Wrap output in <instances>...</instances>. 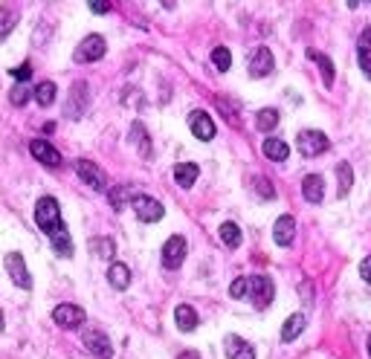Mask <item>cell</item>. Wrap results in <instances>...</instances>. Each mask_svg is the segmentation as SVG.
Wrapping results in <instances>:
<instances>
[{
    "label": "cell",
    "instance_id": "obj_1",
    "mask_svg": "<svg viewBox=\"0 0 371 359\" xmlns=\"http://www.w3.org/2000/svg\"><path fill=\"white\" fill-rule=\"evenodd\" d=\"M35 223L38 229H44L46 235H53L55 229H61V209H58V200L55 198H41L35 203Z\"/></svg>",
    "mask_w": 371,
    "mask_h": 359
},
{
    "label": "cell",
    "instance_id": "obj_2",
    "mask_svg": "<svg viewBox=\"0 0 371 359\" xmlns=\"http://www.w3.org/2000/svg\"><path fill=\"white\" fill-rule=\"evenodd\" d=\"M273 292H276V287H273L267 275H252V279H247V296L258 310H264L273 301Z\"/></svg>",
    "mask_w": 371,
    "mask_h": 359
},
{
    "label": "cell",
    "instance_id": "obj_3",
    "mask_svg": "<svg viewBox=\"0 0 371 359\" xmlns=\"http://www.w3.org/2000/svg\"><path fill=\"white\" fill-rule=\"evenodd\" d=\"M296 145H299V154L302 157H319V154L328 151L331 142H328V137L322 134V130H302Z\"/></svg>",
    "mask_w": 371,
    "mask_h": 359
},
{
    "label": "cell",
    "instance_id": "obj_4",
    "mask_svg": "<svg viewBox=\"0 0 371 359\" xmlns=\"http://www.w3.org/2000/svg\"><path fill=\"white\" fill-rule=\"evenodd\" d=\"M76 174L82 177L90 189H96V191H110L107 177H105V171H102L99 166H96V162H90V159H78V162H76Z\"/></svg>",
    "mask_w": 371,
    "mask_h": 359
},
{
    "label": "cell",
    "instance_id": "obj_5",
    "mask_svg": "<svg viewBox=\"0 0 371 359\" xmlns=\"http://www.w3.org/2000/svg\"><path fill=\"white\" fill-rule=\"evenodd\" d=\"M105 53H107L105 38H102V35H87L82 44H78L76 61H78V64H90V61H99Z\"/></svg>",
    "mask_w": 371,
    "mask_h": 359
},
{
    "label": "cell",
    "instance_id": "obj_6",
    "mask_svg": "<svg viewBox=\"0 0 371 359\" xmlns=\"http://www.w3.org/2000/svg\"><path fill=\"white\" fill-rule=\"evenodd\" d=\"M53 322L64 331H73L78 324H85V310L76 307V304H58L53 310Z\"/></svg>",
    "mask_w": 371,
    "mask_h": 359
},
{
    "label": "cell",
    "instance_id": "obj_7",
    "mask_svg": "<svg viewBox=\"0 0 371 359\" xmlns=\"http://www.w3.org/2000/svg\"><path fill=\"white\" fill-rule=\"evenodd\" d=\"M134 211H137V218H139L142 223H157L159 218L166 215L163 203H159V200H154V198H145V194H139V198H134Z\"/></svg>",
    "mask_w": 371,
    "mask_h": 359
},
{
    "label": "cell",
    "instance_id": "obj_8",
    "mask_svg": "<svg viewBox=\"0 0 371 359\" xmlns=\"http://www.w3.org/2000/svg\"><path fill=\"white\" fill-rule=\"evenodd\" d=\"M186 261V238L171 235L163 247V267L166 270H177Z\"/></svg>",
    "mask_w": 371,
    "mask_h": 359
},
{
    "label": "cell",
    "instance_id": "obj_9",
    "mask_svg": "<svg viewBox=\"0 0 371 359\" xmlns=\"http://www.w3.org/2000/svg\"><path fill=\"white\" fill-rule=\"evenodd\" d=\"M6 272H9V279L18 284L21 290H29L32 287V279H29V270H26V264H24V255L21 252H9L6 255Z\"/></svg>",
    "mask_w": 371,
    "mask_h": 359
},
{
    "label": "cell",
    "instance_id": "obj_10",
    "mask_svg": "<svg viewBox=\"0 0 371 359\" xmlns=\"http://www.w3.org/2000/svg\"><path fill=\"white\" fill-rule=\"evenodd\" d=\"M85 348L93 356H99V359H110V356H114V345H110V339L102 331H96V328H87L85 331Z\"/></svg>",
    "mask_w": 371,
    "mask_h": 359
},
{
    "label": "cell",
    "instance_id": "obj_11",
    "mask_svg": "<svg viewBox=\"0 0 371 359\" xmlns=\"http://www.w3.org/2000/svg\"><path fill=\"white\" fill-rule=\"evenodd\" d=\"M85 107H87V85H85V81H76L73 90H70V102H67V107H64V113H67L70 119H82L85 116Z\"/></svg>",
    "mask_w": 371,
    "mask_h": 359
},
{
    "label": "cell",
    "instance_id": "obj_12",
    "mask_svg": "<svg viewBox=\"0 0 371 359\" xmlns=\"http://www.w3.org/2000/svg\"><path fill=\"white\" fill-rule=\"evenodd\" d=\"M273 67H276L273 53L267 50V46H258V50L252 53V58H250V76L252 78H264V76L273 73Z\"/></svg>",
    "mask_w": 371,
    "mask_h": 359
},
{
    "label": "cell",
    "instance_id": "obj_13",
    "mask_svg": "<svg viewBox=\"0 0 371 359\" xmlns=\"http://www.w3.org/2000/svg\"><path fill=\"white\" fill-rule=\"evenodd\" d=\"M29 151H32V157H35L38 162H44V166H50V168H58L61 166V154L46 139H32L29 142Z\"/></svg>",
    "mask_w": 371,
    "mask_h": 359
},
{
    "label": "cell",
    "instance_id": "obj_14",
    "mask_svg": "<svg viewBox=\"0 0 371 359\" xmlns=\"http://www.w3.org/2000/svg\"><path fill=\"white\" fill-rule=\"evenodd\" d=\"M189 128H191V134H195L198 139H203V142H209L215 137V122L209 119V113H203V110L189 113Z\"/></svg>",
    "mask_w": 371,
    "mask_h": 359
},
{
    "label": "cell",
    "instance_id": "obj_15",
    "mask_svg": "<svg viewBox=\"0 0 371 359\" xmlns=\"http://www.w3.org/2000/svg\"><path fill=\"white\" fill-rule=\"evenodd\" d=\"M223 348H227L230 359H255V348L250 345L247 339H241L235 333H230L227 339H223Z\"/></svg>",
    "mask_w": 371,
    "mask_h": 359
},
{
    "label": "cell",
    "instance_id": "obj_16",
    "mask_svg": "<svg viewBox=\"0 0 371 359\" xmlns=\"http://www.w3.org/2000/svg\"><path fill=\"white\" fill-rule=\"evenodd\" d=\"M293 235H296V220L290 215H282L276 220V226H273V238H276L279 247H290V243H293Z\"/></svg>",
    "mask_w": 371,
    "mask_h": 359
},
{
    "label": "cell",
    "instance_id": "obj_17",
    "mask_svg": "<svg viewBox=\"0 0 371 359\" xmlns=\"http://www.w3.org/2000/svg\"><path fill=\"white\" fill-rule=\"evenodd\" d=\"M302 194L308 203H322V198H325V183H322L319 174H308L302 180Z\"/></svg>",
    "mask_w": 371,
    "mask_h": 359
},
{
    "label": "cell",
    "instance_id": "obj_18",
    "mask_svg": "<svg viewBox=\"0 0 371 359\" xmlns=\"http://www.w3.org/2000/svg\"><path fill=\"white\" fill-rule=\"evenodd\" d=\"M264 157L273 159V162H284L290 157V145L284 139L270 137V139H264Z\"/></svg>",
    "mask_w": 371,
    "mask_h": 359
},
{
    "label": "cell",
    "instance_id": "obj_19",
    "mask_svg": "<svg viewBox=\"0 0 371 359\" xmlns=\"http://www.w3.org/2000/svg\"><path fill=\"white\" fill-rule=\"evenodd\" d=\"M357 58H360V67H363L365 78H371V29H365L357 41Z\"/></svg>",
    "mask_w": 371,
    "mask_h": 359
},
{
    "label": "cell",
    "instance_id": "obj_20",
    "mask_svg": "<svg viewBox=\"0 0 371 359\" xmlns=\"http://www.w3.org/2000/svg\"><path fill=\"white\" fill-rule=\"evenodd\" d=\"M198 174H200V168L195 166V162H180V166L174 168V180H177V186H183V189H191V186H195Z\"/></svg>",
    "mask_w": 371,
    "mask_h": 359
},
{
    "label": "cell",
    "instance_id": "obj_21",
    "mask_svg": "<svg viewBox=\"0 0 371 359\" xmlns=\"http://www.w3.org/2000/svg\"><path fill=\"white\" fill-rule=\"evenodd\" d=\"M107 281H110V287H114V290H128V287H131V270H128L125 264H110Z\"/></svg>",
    "mask_w": 371,
    "mask_h": 359
},
{
    "label": "cell",
    "instance_id": "obj_22",
    "mask_svg": "<svg viewBox=\"0 0 371 359\" xmlns=\"http://www.w3.org/2000/svg\"><path fill=\"white\" fill-rule=\"evenodd\" d=\"M174 322H177V328H180L183 333H189V331L198 328V313L189 304H180V307L174 310Z\"/></svg>",
    "mask_w": 371,
    "mask_h": 359
},
{
    "label": "cell",
    "instance_id": "obj_23",
    "mask_svg": "<svg viewBox=\"0 0 371 359\" xmlns=\"http://www.w3.org/2000/svg\"><path fill=\"white\" fill-rule=\"evenodd\" d=\"M50 238H53V249H55L58 255H64V258H70V255H73V240H70L67 226H61V229H55Z\"/></svg>",
    "mask_w": 371,
    "mask_h": 359
},
{
    "label": "cell",
    "instance_id": "obj_24",
    "mask_svg": "<svg viewBox=\"0 0 371 359\" xmlns=\"http://www.w3.org/2000/svg\"><path fill=\"white\" fill-rule=\"evenodd\" d=\"M304 324H308V322H304V316L302 313H293V316L284 322V328H282V342H293L304 331Z\"/></svg>",
    "mask_w": 371,
    "mask_h": 359
},
{
    "label": "cell",
    "instance_id": "obj_25",
    "mask_svg": "<svg viewBox=\"0 0 371 359\" xmlns=\"http://www.w3.org/2000/svg\"><path fill=\"white\" fill-rule=\"evenodd\" d=\"M308 58L319 64V70H322V81H325V87H331V85H334V61H331L328 55L316 53V50H311V53H308Z\"/></svg>",
    "mask_w": 371,
    "mask_h": 359
},
{
    "label": "cell",
    "instance_id": "obj_26",
    "mask_svg": "<svg viewBox=\"0 0 371 359\" xmlns=\"http://www.w3.org/2000/svg\"><path fill=\"white\" fill-rule=\"evenodd\" d=\"M32 93H35V102L41 105V107H50L53 102H55V85H53V81H41V85L35 87V90H32Z\"/></svg>",
    "mask_w": 371,
    "mask_h": 359
},
{
    "label": "cell",
    "instance_id": "obj_27",
    "mask_svg": "<svg viewBox=\"0 0 371 359\" xmlns=\"http://www.w3.org/2000/svg\"><path fill=\"white\" fill-rule=\"evenodd\" d=\"M87 247H90V252L96 258H114V252H117V247H114V240L110 238H93Z\"/></svg>",
    "mask_w": 371,
    "mask_h": 359
},
{
    "label": "cell",
    "instance_id": "obj_28",
    "mask_svg": "<svg viewBox=\"0 0 371 359\" xmlns=\"http://www.w3.org/2000/svg\"><path fill=\"white\" fill-rule=\"evenodd\" d=\"M336 180H340V198H345V194L351 191V186H354V171H351L348 162H340V166H336Z\"/></svg>",
    "mask_w": 371,
    "mask_h": 359
},
{
    "label": "cell",
    "instance_id": "obj_29",
    "mask_svg": "<svg viewBox=\"0 0 371 359\" xmlns=\"http://www.w3.org/2000/svg\"><path fill=\"white\" fill-rule=\"evenodd\" d=\"M258 130H273L279 125V110L276 107H264V110H258V119H255Z\"/></svg>",
    "mask_w": 371,
    "mask_h": 359
},
{
    "label": "cell",
    "instance_id": "obj_30",
    "mask_svg": "<svg viewBox=\"0 0 371 359\" xmlns=\"http://www.w3.org/2000/svg\"><path fill=\"white\" fill-rule=\"evenodd\" d=\"M218 235H221V240L227 243L230 249H235L238 243H241V229H238V223H223Z\"/></svg>",
    "mask_w": 371,
    "mask_h": 359
},
{
    "label": "cell",
    "instance_id": "obj_31",
    "mask_svg": "<svg viewBox=\"0 0 371 359\" xmlns=\"http://www.w3.org/2000/svg\"><path fill=\"white\" fill-rule=\"evenodd\" d=\"M131 142H134V145H139V151H142L145 157L151 154V148H148V134H145V128H142L139 122H134V125H131Z\"/></svg>",
    "mask_w": 371,
    "mask_h": 359
},
{
    "label": "cell",
    "instance_id": "obj_32",
    "mask_svg": "<svg viewBox=\"0 0 371 359\" xmlns=\"http://www.w3.org/2000/svg\"><path fill=\"white\" fill-rule=\"evenodd\" d=\"M212 64H215L221 73H227L232 67V55H230L227 46H215V50H212Z\"/></svg>",
    "mask_w": 371,
    "mask_h": 359
},
{
    "label": "cell",
    "instance_id": "obj_33",
    "mask_svg": "<svg viewBox=\"0 0 371 359\" xmlns=\"http://www.w3.org/2000/svg\"><path fill=\"white\" fill-rule=\"evenodd\" d=\"M12 26H15V15H12L6 6H0V41H3V38L9 35Z\"/></svg>",
    "mask_w": 371,
    "mask_h": 359
},
{
    "label": "cell",
    "instance_id": "obj_34",
    "mask_svg": "<svg viewBox=\"0 0 371 359\" xmlns=\"http://www.w3.org/2000/svg\"><path fill=\"white\" fill-rule=\"evenodd\" d=\"M255 191L261 194L264 200H273V198H276V189H273V186H270V180H264V177H258V180H255Z\"/></svg>",
    "mask_w": 371,
    "mask_h": 359
},
{
    "label": "cell",
    "instance_id": "obj_35",
    "mask_svg": "<svg viewBox=\"0 0 371 359\" xmlns=\"http://www.w3.org/2000/svg\"><path fill=\"white\" fill-rule=\"evenodd\" d=\"M128 200V189L119 186V189H110V203H114V209H122Z\"/></svg>",
    "mask_w": 371,
    "mask_h": 359
},
{
    "label": "cell",
    "instance_id": "obj_36",
    "mask_svg": "<svg viewBox=\"0 0 371 359\" xmlns=\"http://www.w3.org/2000/svg\"><path fill=\"white\" fill-rule=\"evenodd\" d=\"M230 296H232V299L247 296V279H235V281H232V287H230Z\"/></svg>",
    "mask_w": 371,
    "mask_h": 359
},
{
    "label": "cell",
    "instance_id": "obj_37",
    "mask_svg": "<svg viewBox=\"0 0 371 359\" xmlns=\"http://www.w3.org/2000/svg\"><path fill=\"white\" fill-rule=\"evenodd\" d=\"M26 99H29V90H24V87H15L12 90V105H26Z\"/></svg>",
    "mask_w": 371,
    "mask_h": 359
},
{
    "label": "cell",
    "instance_id": "obj_38",
    "mask_svg": "<svg viewBox=\"0 0 371 359\" xmlns=\"http://www.w3.org/2000/svg\"><path fill=\"white\" fill-rule=\"evenodd\" d=\"M12 76L18 78V81H26V78L32 76V67H29V61H24L21 67H15V70H12Z\"/></svg>",
    "mask_w": 371,
    "mask_h": 359
},
{
    "label": "cell",
    "instance_id": "obj_39",
    "mask_svg": "<svg viewBox=\"0 0 371 359\" xmlns=\"http://www.w3.org/2000/svg\"><path fill=\"white\" fill-rule=\"evenodd\" d=\"M360 275H363V279H365V284H371V255L363 261V264H360Z\"/></svg>",
    "mask_w": 371,
    "mask_h": 359
},
{
    "label": "cell",
    "instance_id": "obj_40",
    "mask_svg": "<svg viewBox=\"0 0 371 359\" xmlns=\"http://www.w3.org/2000/svg\"><path fill=\"white\" fill-rule=\"evenodd\" d=\"M90 9H93V12H99V15L110 12V6H107V3H90Z\"/></svg>",
    "mask_w": 371,
    "mask_h": 359
},
{
    "label": "cell",
    "instance_id": "obj_41",
    "mask_svg": "<svg viewBox=\"0 0 371 359\" xmlns=\"http://www.w3.org/2000/svg\"><path fill=\"white\" fill-rule=\"evenodd\" d=\"M177 359H200L195 351H186V353H180V356H177Z\"/></svg>",
    "mask_w": 371,
    "mask_h": 359
},
{
    "label": "cell",
    "instance_id": "obj_42",
    "mask_svg": "<svg viewBox=\"0 0 371 359\" xmlns=\"http://www.w3.org/2000/svg\"><path fill=\"white\" fill-rule=\"evenodd\" d=\"M0 331H3V313H0Z\"/></svg>",
    "mask_w": 371,
    "mask_h": 359
},
{
    "label": "cell",
    "instance_id": "obj_43",
    "mask_svg": "<svg viewBox=\"0 0 371 359\" xmlns=\"http://www.w3.org/2000/svg\"><path fill=\"white\" fill-rule=\"evenodd\" d=\"M368 356H371V336H368Z\"/></svg>",
    "mask_w": 371,
    "mask_h": 359
}]
</instances>
